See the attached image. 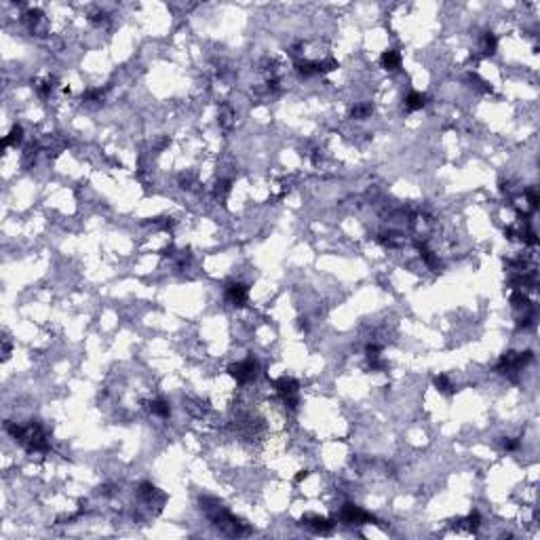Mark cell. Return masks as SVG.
Returning <instances> with one entry per match:
<instances>
[{"label": "cell", "instance_id": "cell-1", "mask_svg": "<svg viewBox=\"0 0 540 540\" xmlns=\"http://www.w3.org/2000/svg\"><path fill=\"white\" fill-rule=\"evenodd\" d=\"M230 374H232V378L238 382V384H247V382L255 380V376H258V363H255L253 359H245V361L232 365Z\"/></svg>", "mask_w": 540, "mask_h": 540}, {"label": "cell", "instance_id": "cell-2", "mask_svg": "<svg viewBox=\"0 0 540 540\" xmlns=\"http://www.w3.org/2000/svg\"><path fill=\"white\" fill-rule=\"evenodd\" d=\"M249 297V289L243 285V283H230L228 287H226V300L234 306H243Z\"/></svg>", "mask_w": 540, "mask_h": 540}, {"label": "cell", "instance_id": "cell-3", "mask_svg": "<svg viewBox=\"0 0 540 540\" xmlns=\"http://www.w3.org/2000/svg\"><path fill=\"white\" fill-rule=\"evenodd\" d=\"M342 521H346V523H352V525H361V523H365V521H369L372 517H369L365 511H361L359 506H354V504H344L342 506Z\"/></svg>", "mask_w": 540, "mask_h": 540}, {"label": "cell", "instance_id": "cell-4", "mask_svg": "<svg viewBox=\"0 0 540 540\" xmlns=\"http://www.w3.org/2000/svg\"><path fill=\"white\" fill-rule=\"evenodd\" d=\"M304 525H308L310 530H315L319 534H329L334 530V521L329 519H325V517H317V515H312V517H304L302 519Z\"/></svg>", "mask_w": 540, "mask_h": 540}, {"label": "cell", "instance_id": "cell-5", "mask_svg": "<svg viewBox=\"0 0 540 540\" xmlns=\"http://www.w3.org/2000/svg\"><path fill=\"white\" fill-rule=\"evenodd\" d=\"M382 66H384L386 70H399L401 68V53L399 51H384L382 53Z\"/></svg>", "mask_w": 540, "mask_h": 540}, {"label": "cell", "instance_id": "cell-6", "mask_svg": "<svg viewBox=\"0 0 540 540\" xmlns=\"http://www.w3.org/2000/svg\"><path fill=\"white\" fill-rule=\"evenodd\" d=\"M424 104H426V95H422V93H418V91H411V93L405 97V108L411 110V112L424 108Z\"/></svg>", "mask_w": 540, "mask_h": 540}, {"label": "cell", "instance_id": "cell-7", "mask_svg": "<svg viewBox=\"0 0 540 540\" xmlns=\"http://www.w3.org/2000/svg\"><path fill=\"white\" fill-rule=\"evenodd\" d=\"M150 411H152L154 416L169 418V414H171V407H169V403L165 399H154V401H150Z\"/></svg>", "mask_w": 540, "mask_h": 540}, {"label": "cell", "instance_id": "cell-8", "mask_svg": "<svg viewBox=\"0 0 540 540\" xmlns=\"http://www.w3.org/2000/svg\"><path fill=\"white\" fill-rule=\"evenodd\" d=\"M21 139H23V129H21L19 125H15L11 129V133L5 137V146H19Z\"/></svg>", "mask_w": 540, "mask_h": 540}, {"label": "cell", "instance_id": "cell-9", "mask_svg": "<svg viewBox=\"0 0 540 540\" xmlns=\"http://www.w3.org/2000/svg\"><path fill=\"white\" fill-rule=\"evenodd\" d=\"M496 45H498V40H496V36H494L492 32H486V34H483V38H481V47H483V53L492 55V53L496 51Z\"/></svg>", "mask_w": 540, "mask_h": 540}, {"label": "cell", "instance_id": "cell-10", "mask_svg": "<svg viewBox=\"0 0 540 540\" xmlns=\"http://www.w3.org/2000/svg\"><path fill=\"white\" fill-rule=\"evenodd\" d=\"M369 114H372V106H369V104H357V106H354V108L350 110V116H352V118H357V121H363V118H367Z\"/></svg>", "mask_w": 540, "mask_h": 540}, {"label": "cell", "instance_id": "cell-11", "mask_svg": "<svg viewBox=\"0 0 540 540\" xmlns=\"http://www.w3.org/2000/svg\"><path fill=\"white\" fill-rule=\"evenodd\" d=\"M435 386H437L439 391H441V393H452V388H454V386H452V382L447 380V376H437V378H435Z\"/></svg>", "mask_w": 540, "mask_h": 540}]
</instances>
